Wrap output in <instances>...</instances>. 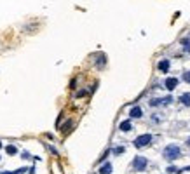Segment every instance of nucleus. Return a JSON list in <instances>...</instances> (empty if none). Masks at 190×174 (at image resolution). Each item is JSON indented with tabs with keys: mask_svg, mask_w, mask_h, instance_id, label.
Here are the masks:
<instances>
[{
	"mask_svg": "<svg viewBox=\"0 0 190 174\" xmlns=\"http://www.w3.org/2000/svg\"><path fill=\"white\" fill-rule=\"evenodd\" d=\"M180 148L176 146V145H167L166 148H164V159L166 160H176V159H180Z\"/></svg>",
	"mask_w": 190,
	"mask_h": 174,
	"instance_id": "obj_1",
	"label": "nucleus"
},
{
	"mask_svg": "<svg viewBox=\"0 0 190 174\" xmlns=\"http://www.w3.org/2000/svg\"><path fill=\"white\" fill-rule=\"evenodd\" d=\"M150 141H152V136H150V134H141V136H138V138L134 139V146H136V148L148 146Z\"/></svg>",
	"mask_w": 190,
	"mask_h": 174,
	"instance_id": "obj_2",
	"label": "nucleus"
},
{
	"mask_svg": "<svg viewBox=\"0 0 190 174\" xmlns=\"http://www.w3.org/2000/svg\"><path fill=\"white\" fill-rule=\"evenodd\" d=\"M146 165H148V162H146L145 157H136V159L133 160V169H134V171H145Z\"/></svg>",
	"mask_w": 190,
	"mask_h": 174,
	"instance_id": "obj_3",
	"label": "nucleus"
},
{
	"mask_svg": "<svg viewBox=\"0 0 190 174\" xmlns=\"http://www.w3.org/2000/svg\"><path fill=\"white\" fill-rule=\"evenodd\" d=\"M178 85V78H173V77H169L166 80V89H169V91H173L175 87Z\"/></svg>",
	"mask_w": 190,
	"mask_h": 174,
	"instance_id": "obj_4",
	"label": "nucleus"
},
{
	"mask_svg": "<svg viewBox=\"0 0 190 174\" xmlns=\"http://www.w3.org/2000/svg\"><path fill=\"white\" fill-rule=\"evenodd\" d=\"M119 129L122 130V133H129V130H131L133 127H131V122H129V120H124V122H120Z\"/></svg>",
	"mask_w": 190,
	"mask_h": 174,
	"instance_id": "obj_5",
	"label": "nucleus"
},
{
	"mask_svg": "<svg viewBox=\"0 0 190 174\" xmlns=\"http://www.w3.org/2000/svg\"><path fill=\"white\" fill-rule=\"evenodd\" d=\"M159 70H160L162 73H167V70H169V61H167V59H162V61L159 63Z\"/></svg>",
	"mask_w": 190,
	"mask_h": 174,
	"instance_id": "obj_6",
	"label": "nucleus"
},
{
	"mask_svg": "<svg viewBox=\"0 0 190 174\" xmlns=\"http://www.w3.org/2000/svg\"><path fill=\"white\" fill-rule=\"evenodd\" d=\"M112 172V164H103L101 167H99V174H110Z\"/></svg>",
	"mask_w": 190,
	"mask_h": 174,
	"instance_id": "obj_7",
	"label": "nucleus"
},
{
	"mask_svg": "<svg viewBox=\"0 0 190 174\" xmlns=\"http://www.w3.org/2000/svg\"><path fill=\"white\" fill-rule=\"evenodd\" d=\"M143 115V112H141V108L140 106H134V108H131V117H134V118H140Z\"/></svg>",
	"mask_w": 190,
	"mask_h": 174,
	"instance_id": "obj_8",
	"label": "nucleus"
},
{
	"mask_svg": "<svg viewBox=\"0 0 190 174\" xmlns=\"http://www.w3.org/2000/svg\"><path fill=\"white\" fill-rule=\"evenodd\" d=\"M180 101H181L183 104H187V106H190V92H185V94H181V98H180Z\"/></svg>",
	"mask_w": 190,
	"mask_h": 174,
	"instance_id": "obj_9",
	"label": "nucleus"
},
{
	"mask_svg": "<svg viewBox=\"0 0 190 174\" xmlns=\"http://www.w3.org/2000/svg\"><path fill=\"white\" fill-rule=\"evenodd\" d=\"M5 151H7V153H9V155H14V153H17V148L11 145V146H7V148H5Z\"/></svg>",
	"mask_w": 190,
	"mask_h": 174,
	"instance_id": "obj_10",
	"label": "nucleus"
},
{
	"mask_svg": "<svg viewBox=\"0 0 190 174\" xmlns=\"http://www.w3.org/2000/svg\"><path fill=\"white\" fill-rule=\"evenodd\" d=\"M166 171H167V174H176V171H178V169H176V167H173V165H171V167H167V169H166Z\"/></svg>",
	"mask_w": 190,
	"mask_h": 174,
	"instance_id": "obj_11",
	"label": "nucleus"
},
{
	"mask_svg": "<svg viewBox=\"0 0 190 174\" xmlns=\"http://www.w3.org/2000/svg\"><path fill=\"white\" fill-rule=\"evenodd\" d=\"M183 80L190 84V72H187V73H183Z\"/></svg>",
	"mask_w": 190,
	"mask_h": 174,
	"instance_id": "obj_12",
	"label": "nucleus"
},
{
	"mask_svg": "<svg viewBox=\"0 0 190 174\" xmlns=\"http://www.w3.org/2000/svg\"><path fill=\"white\" fill-rule=\"evenodd\" d=\"M23 171H26V169H17V171H14V174H19V172H23ZM4 174H12V172H4Z\"/></svg>",
	"mask_w": 190,
	"mask_h": 174,
	"instance_id": "obj_13",
	"label": "nucleus"
},
{
	"mask_svg": "<svg viewBox=\"0 0 190 174\" xmlns=\"http://www.w3.org/2000/svg\"><path fill=\"white\" fill-rule=\"evenodd\" d=\"M122 151H124V148H115V150H113V153L119 155V153H122Z\"/></svg>",
	"mask_w": 190,
	"mask_h": 174,
	"instance_id": "obj_14",
	"label": "nucleus"
},
{
	"mask_svg": "<svg viewBox=\"0 0 190 174\" xmlns=\"http://www.w3.org/2000/svg\"><path fill=\"white\" fill-rule=\"evenodd\" d=\"M185 51L190 52V42H185Z\"/></svg>",
	"mask_w": 190,
	"mask_h": 174,
	"instance_id": "obj_15",
	"label": "nucleus"
},
{
	"mask_svg": "<svg viewBox=\"0 0 190 174\" xmlns=\"http://www.w3.org/2000/svg\"><path fill=\"white\" fill-rule=\"evenodd\" d=\"M187 145H190V138H188V139H187Z\"/></svg>",
	"mask_w": 190,
	"mask_h": 174,
	"instance_id": "obj_16",
	"label": "nucleus"
},
{
	"mask_svg": "<svg viewBox=\"0 0 190 174\" xmlns=\"http://www.w3.org/2000/svg\"><path fill=\"white\" fill-rule=\"evenodd\" d=\"M0 148H2V143H0Z\"/></svg>",
	"mask_w": 190,
	"mask_h": 174,
	"instance_id": "obj_17",
	"label": "nucleus"
}]
</instances>
